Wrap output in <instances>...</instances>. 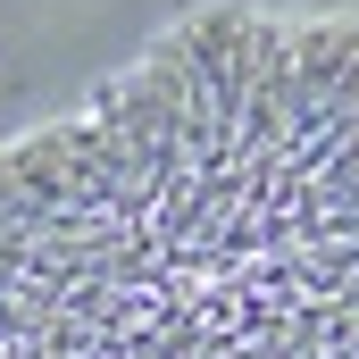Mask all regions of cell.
Here are the masks:
<instances>
[{"label": "cell", "mask_w": 359, "mask_h": 359, "mask_svg": "<svg viewBox=\"0 0 359 359\" xmlns=\"http://www.w3.org/2000/svg\"><path fill=\"white\" fill-rule=\"evenodd\" d=\"M0 359H359V17L209 0L0 142Z\"/></svg>", "instance_id": "6da1fadb"}]
</instances>
